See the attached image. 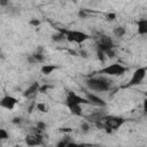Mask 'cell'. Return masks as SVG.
<instances>
[{"mask_svg": "<svg viewBox=\"0 0 147 147\" xmlns=\"http://www.w3.org/2000/svg\"><path fill=\"white\" fill-rule=\"evenodd\" d=\"M8 2H9V0H0V6L1 7H5V6L8 5Z\"/></svg>", "mask_w": 147, "mask_h": 147, "instance_id": "28", "label": "cell"}, {"mask_svg": "<svg viewBox=\"0 0 147 147\" xmlns=\"http://www.w3.org/2000/svg\"><path fill=\"white\" fill-rule=\"evenodd\" d=\"M107 18H108L109 21H114V20L116 18V14H114V13H109V14L107 15Z\"/></svg>", "mask_w": 147, "mask_h": 147, "instance_id": "26", "label": "cell"}, {"mask_svg": "<svg viewBox=\"0 0 147 147\" xmlns=\"http://www.w3.org/2000/svg\"><path fill=\"white\" fill-rule=\"evenodd\" d=\"M146 72H147L146 67L138 68V69L133 72V75H132V77H131L130 82L127 83L126 87H131V86H136V85L141 84V83H142V80H144V79H145V77H146Z\"/></svg>", "mask_w": 147, "mask_h": 147, "instance_id": "4", "label": "cell"}, {"mask_svg": "<svg viewBox=\"0 0 147 147\" xmlns=\"http://www.w3.org/2000/svg\"><path fill=\"white\" fill-rule=\"evenodd\" d=\"M127 69L125 67H123L122 64H117V63H114V64H109L105 68H102L99 74H105V75H108V76H122Z\"/></svg>", "mask_w": 147, "mask_h": 147, "instance_id": "3", "label": "cell"}, {"mask_svg": "<svg viewBox=\"0 0 147 147\" xmlns=\"http://www.w3.org/2000/svg\"><path fill=\"white\" fill-rule=\"evenodd\" d=\"M8 138V132L5 129H0V140H6Z\"/></svg>", "mask_w": 147, "mask_h": 147, "instance_id": "19", "label": "cell"}, {"mask_svg": "<svg viewBox=\"0 0 147 147\" xmlns=\"http://www.w3.org/2000/svg\"><path fill=\"white\" fill-rule=\"evenodd\" d=\"M49 87H51V86H48V85H44V86H40V87H39V92L44 93V92H45V91H47Z\"/></svg>", "mask_w": 147, "mask_h": 147, "instance_id": "27", "label": "cell"}, {"mask_svg": "<svg viewBox=\"0 0 147 147\" xmlns=\"http://www.w3.org/2000/svg\"><path fill=\"white\" fill-rule=\"evenodd\" d=\"M25 144L28 146H37L42 144V137L39 132H36L33 134H28L25 137Z\"/></svg>", "mask_w": 147, "mask_h": 147, "instance_id": "9", "label": "cell"}, {"mask_svg": "<svg viewBox=\"0 0 147 147\" xmlns=\"http://www.w3.org/2000/svg\"><path fill=\"white\" fill-rule=\"evenodd\" d=\"M52 40L53 41H55V42H61V41H63V40H65V36L59 30V32H56V33H53L52 34Z\"/></svg>", "mask_w": 147, "mask_h": 147, "instance_id": "15", "label": "cell"}, {"mask_svg": "<svg viewBox=\"0 0 147 147\" xmlns=\"http://www.w3.org/2000/svg\"><path fill=\"white\" fill-rule=\"evenodd\" d=\"M105 54H106L108 57H110V59L115 57V51H114V48H110V49L106 51V52H105Z\"/></svg>", "mask_w": 147, "mask_h": 147, "instance_id": "21", "label": "cell"}, {"mask_svg": "<svg viewBox=\"0 0 147 147\" xmlns=\"http://www.w3.org/2000/svg\"><path fill=\"white\" fill-rule=\"evenodd\" d=\"M39 87H40V85H39V83H33V84H31L25 91H24V93H23V95L25 96V98H29V96H32V95H34L37 92H39Z\"/></svg>", "mask_w": 147, "mask_h": 147, "instance_id": "11", "label": "cell"}, {"mask_svg": "<svg viewBox=\"0 0 147 147\" xmlns=\"http://www.w3.org/2000/svg\"><path fill=\"white\" fill-rule=\"evenodd\" d=\"M67 105H71V103H77V105H90L88 100L87 99H84L79 95H77L76 93L74 92H69L68 95H67Z\"/></svg>", "mask_w": 147, "mask_h": 147, "instance_id": "8", "label": "cell"}, {"mask_svg": "<svg viewBox=\"0 0 147 147\" xmlns=\"http://www.w3.org/2000/svg\"><path fill=\"white\" fill-rule=\"evenodd\" d=\"M60 31L65 36V40H68L69 42H76V44H82L84 41H86L87 39L91 38L90 34L82 32V31H77V30H69V29H60Z\"/></svg>", "mask_w": 147, "mask_h": 147, "instance_id": "1", "label": "cell"}, {"mask_svg": "<svg viewBox=\"0 0 147 147\" xmlns=\"http://www.w3.org/2000/svg\"><path fill=\"white\" fill-rule=\"evenodd\" d=\"M70 113L75 116H82L83 114V109H82V105H77V103H71V105H67Z\"/></svg>", "mask_w": 147, "mask_h": 147, "instance_id": "12", "label": "cell"}, {"mask_svg": "<svg viewBox=\"0 0 147 147\" xmlns=\"http://www.w3.org/2000/svg\"><path fill=\"white\" fill-rule=\"evenodd\" d=\"M46 126H47V125H46L44 122H38V123H37V129H38V130H40V131L45 130V129H46Z\"/></svg>", "mask_w": 147, "mask_h": 147, "instance_id": "23", "label": "cell"}, {"mask_svg": "<svg viewBox=\"0 0 147 147\" xmlns=\"http://www.w3.org/2000/svg\"><path fill=\"white\" fill-rule=\"evenodd\" d=\"M80 129H82L83 132H88V131H90V125H88V123L83 122L82 125H80Z\"/></svg>", "mask_w": 147, "mask_h": 147, "instance_id": "20", "label": "cell"}, {"mask_svg": "<svg viewBox=\"0 0 147 147\" xmlns=\"http://www.w3.org/2000/svg\"><path fill=\"white\" fill-rule=\"evenodd\" d=\"M98 59L101 61V62H103L105 61V52H102V51H100V49H98Z\"/></svg>", "mask_w": 147, "mask_h": 147, "instance_id": "22", "label": "cell"}, {"mask_svg": "<svg viewBox=\"0 0 147 147\" xmlns=\"http://www.w3.org/2000/svg\"><path fill=\"white\" fill-rule=\"evenodd\" d=\"M86 99L88 100L90 105H94V106H98V107H106V101L103 99L99 98L98 95L93 94V93L86 92Z\"/></svg>", "mask_w": 147, "mask_h": 147, "instance_id": "10", "label": "cell"}, {"mask_svg": "<svg viewBox=\"0 0 147 147\" xmlns=\"http://www.w3.org/2000/svg\"><path fill=\"white\" fill-rule=\"evenodd\" d=\"M103 119H105V122H103L105 129H110L111 131L119 129L124 124V122H125L124 118L118 117V116H107Z\"/></svg>", "mask_w": 147, "mask_h": 147, "instance_id": "5", "label": "cell"}, {"mask_svg": "<svg viewBox=\"0 0 147 147\" xmlns=\"http://www.w3.org/2000/svg\"><path fill=\"white\" fill-rule=\"evenodd\" d=\"M39 24H40V21L37 20V18H32L30 21V25H32V26H38Z\"/></svg>", "mask_w": 147, "mask_h": 147, "instance_id": "24", "label": "cell"}, {"mask_svg": "<svg viewBox=\"0 0 147 147\" xmlns=\"http://www.w3.org/2000/svg\"><path fill=\"white\" fill-rule=\"evenodd\" d=\"M96 46H98V49H100L102 52H106V51H108L110 48H114V42L110 39V37L101 36L96 41Z\"/></svg>", "mask_w": 147, "mask_h": 147, "instance_id": "6", "label": "cell"}, {"mask_svg": "<svg viewBox=\"0 0 147 147\" xmlns=\"http://www.w3.org/2000/svg\"><path fill=\"white\" fill-rule=\"evenodd\" d=\"M138 33L141 36L147 33V20L146 18H141L138 21Z\"/></svg>", "mask_w": 147, "mask_h": 147, "instance_id": "13", "label": "cell"}, {"mask_svg": "<svg viewBox=\"0 0 147 147\" xmlns=\"http://www.w3.org/2000/svg\"><path fill=\"white\" fill-rule=\"evenodd\" d=\"M70 145H72V144L70 142L69 139H63V140H61L60 142H57V147H68V146H70Z\"/></svg>", "mask_w": 147, "mask_h": 147, "instance_id": "18", "label": "cell"}, {"mask_svg": "<svg viewBox=\"0 0 147 147\" xmlns=\"http://www.w3.org/2000/svg\"><path fill=\"white\" fill-rule=\"evenodd\" d=\"M125 28L124 26H116L114 29V36L117 37V38H122L124 34H125Z\"/></svg>", "mask_w": 147, "mask_h": 147, "instance_id": "16", "label": "cell"}, {"mask_svg": "<svg viewBox=\"0 0 147 147\" xmlns=\"http://www.w3.org/2000/svg\"><path fill=\"white\" fill-rule=\"evenodd\" d=\"M61 131H62V132H70L71 130H70L69 127H63V129H61Z\"/></svg>", "mask_w": 147, "mask_h": 147, "instance_id": "30", "label": "cell"}, {"mask_svg": "<svg viewBox=\"0 0 147 147\" xmlns=\"http://www.w3.org/2000/svg\"><path fill=\"white\" fill-rule=\"evenodd\" d=\"M78 16H79L80 18H86V17H87V14L85 13V10L80 9V10H79V13H78Z\"/></svg>", "mask_w": 147, "mask_h": 147, "instance_id": "25", "label": "cell"}, {"mask_svg": "<svg viewBox=\"0 0 147 147\" xmlns=\"http://www.w3.org/2000/svg\"><path fill=\"white\" fill-rule=\"evenodd\" d=\"M85 84L92 91L106 92L110 88V83L105 78H88L85 80Z\"/></svg>", "mask_w": 147, "mask_h": 147, "instance_id": "2", "label": "cell"}, {"mask_svg": "<svg viewBox=\"0 0 147 147\" xmlns=\"http://www.w3.org/2000/svg\"><path fill=\"white\" fill-rule=\"evenodd\" d=\"M56 69H57V67L54 65V64H44V65L41 67L40 71H41L42 75L48 76V75H51V74H52L54 70H56Z\"/></svg>", "mask_w": 147, "mask_h": 147, "instance_id": "14", "label": "cell"}, {"mask_svg": "<svg viewBox=\"0 0 147 147\" xmlns=\"http://www.w3.org/2000/svg\"><path fill=\"white\" fill-rule=\"evenodd\" d=\"M18 100L11 95H5L0 99V107L7 109V110H13L14 107L17 105Z\"/></svg>", "mask_w": 147, "mask_h": 147, "instance_id": "7", "label": "cell"}, {"mask_svg": "<svg viewBox=\"0 0 147 147\" xmlns=\"http://www.w3.org/2000/svg\"><path fill=\"white\" fill-rule=\"evenodd\" d=\"M13 123H16V124L18 123V124H20V123H21V118H20V117H14V118H13Z\"/></svg>", "mask_w": 147, "mask_h": 147, "instance_id": "29", "label": "cell"}, {"mask_svg": "<svg viewBox=\"0 0 147 147\" xmlns=\"http://www.w3.org/2000/svg\"><path fill=\"white\" fill-rule=\"evenodd\" d=\"M36 108H37V110H39V111H41V113H47L48 110V107L46 106V103H42V102H39V103H37L36 105Z\"/></svg>", "mask_w": 147, "mask_h": 147, "instance_id": "17", "label": "cell"}]
</instances>
